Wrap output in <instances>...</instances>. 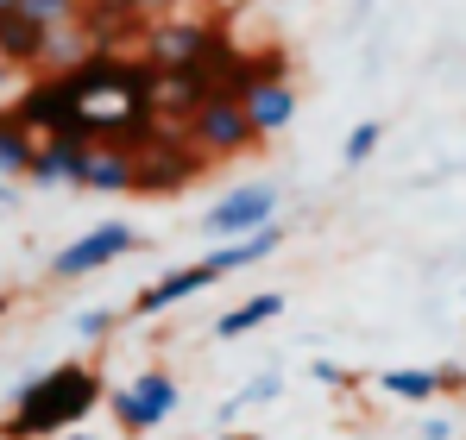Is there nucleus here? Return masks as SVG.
Wrapping results in <instances>:
<instances>
[{"mask_svg":"<svg viewBox=\"0 0 466 440\" xmlns=\"http://www.w3.org/2000/svg\"><path fill=\"white\" fill-rule=\"evenodd\" d=\"M0 101H13V64H0Z\"/></svg>","mask_w":466,"mask_h":440,"instance_id":"nucleus-25","label":"nucleus"},{"mask_svg":"<svg viewBox=\"0 0 466 440\" xmlns=\"http://www.w3.org/2000/svg\"><path fill=\"white\" fill-rule=\"evenodd\" d=\"M435 384H441V396H448V390H461V384H466V365H441V371H435Z\"/></svg>","mask_w":466,"mask_h":440,"instance_id":"nucleus-24","label":"nucleus"},{"mask_svg":"<svg viewBox=\"0 0 466 440\" xmlns=\"http://www.w3.org/2000/svg\"><path fill=\"white\" fill-rule=\"evenodd\" d=\"M101 403H107V415H114L120 435L139 440V435H152L157 422H170V409H177V377L152 365V371H139L127 390H107Z\"/></svg>","mask_w":466,"mask_h":440,"instance_id":"nucleus-5","label":"nucleus"},{"mask_svg":"<svg viewBox=\"0 0 466 440\" xmlns=\"http://www.w3.org/2000/svg\"><path fill=\"white\" fill-rule=\"evenodd\" d=\"M239 107H246L258 139H278L297 120V82L290 75H252V82H239Z\"/></svg>","mask_w":466,"mask_h":440,"instance_id":"nucleus-8","label":"nucleus"},{"mask_svg":"<svg viewBox=\"0 0 466 440\" xmlns=\"http://www.w3.org/2000/svg\"><path fill=\"white\" fill-rule=\"evenodd\" d=\"M133 245H139V226H127V220H101V226H88L82 239H70L64 252H51V284H82V277L120 265Z\"/></svg>","mask_w":466,"mask_h":440,"instance_id":"nucleus-4","label":"nucleus"},{"mask_svg":"<svg viewBox=\"0 0 466 440\" xmlns=\"http://www.w3.org/2000/svg\"><path fill=\"white\" fill-rule=\"evenodd\" d=\"M32 151H38V133H32V126H19V120L0 107V183H25Z\"/></svg>","mask_w":466,"mask_h":440,"instance_id":"nucleus-16","label":"nucleus"},{"mask_svg":"<svg viewBox=\"0 0 466 440\" xmlns=\"http://www.w3.org/2000/svg\"><path fill=\"white\" fill-rule=\"evenodd\" d=\"M6 208H13V183H0V215H6Z\"/></svg>","mask_w":466,"mask_h":440,"instance_id":"nucleus-26","label":"nucleus"},{"mask_svg":"<svg viewBox=\"0 0 466 440\" xmlns=\"http://www.w3.org/2000/svg\"><path fill=\"white\" fill-rule=\"evenodd\" d=\"M183 133H189V145L202 151V157H239V151L258 145V133H252V120L239 107V88H208L183 114Z\"/></svg>","mask_w":466,"mask_h":440,"instance_id":"nucleus-3","label":"nucleus"},{"mask_svg":"<svg viewBox=\"0 0 466 440\" xmlns=\"http://www.w3.org/2000/svg\"><path fill=\"white\" fill-rule=\"evenodd\" d=\"M278 245H284V226H278V220H265V226L239 233V239H221L208 258H215V271H221V277H233V271H252V265H265Z\"/></svg>","mask_w":466,"mask_h":440,"instance_id":"nucleus-13","label":"nucleus"},{"mask_svg":"<svg viewBox=\"0 0 466 440\" xmlns=\"http://www.w3.org/2000/svg\"><path fill=\"white\" fill-rule=\"evenodd\" d=\"M379 390L397 396V403H435V396H441L435 371H385V377H379Z\"/></svg>","mask_w":466,"mask_h":440,"instance_id":"nucleus-17","label":"nucleus"},{"mask_svg":"<svg viewBox=\"0 0 466 440\" xmlns=\"http://www.w3.org/2000/svg\"><path fill=\"white\" fill-rule=\"evenodd\" d=\"M202 170V151L196 145H170V151H133V189H146V195H157V189H183L189 176Z\"/></svg>","mask_w":466,"mask_h":440,"instance_id":"nucleus-11","label":"nucleus"},{"mask_svg":"<svg viewBox=\"0 0 466 440\" xmlns=\"http://www.w3.org/2000/svg\"><path fill=\"white\" fill-rule=\"evenodd\" d=\"M379 145H385V126H379V120H360V126H353V133L340 139V157H347V164L360 170V164H366V157H372Z\"/></svg>","mask_w":466,"mask_h":440,"instance_id":"nucleus-20","label":"nucleus"},{"mask_svg":"<svg viewBox=\"0 0 466 440\" xmlns=\"http://www.w3.org/2000/svg\"><path fill=\"white\" fill-rule=\"evenodd\" d=\"M221 440H258V435H221Z\"/></svg>","mask_w":466,"mask_h":440,"instance_id":"nucleus-28","label":"nucleus"},{"mask_svg":"<svg viewBox=\"0 0 466 440\" xmlns=\"http://www.w3.org/2000/svg\"><path fill=\"white\" fill-rule=\"evenodd\" d=\"M101 396H107L101 371L82 365V359H64V365H51V371H38V377L19 384L0 435L6 440H57L64 428H82L101 409Z\"/></svg>","mask_w":466,"mask_h":440,"instance_id":"nucleus-1","label":"nucleus"},{"mask_svg":"<svg viewBox=\"0 0 466 440\" xmlns=\"http://www.w3.org/2000/svg\"><path fill=\"white\" fill-rule=\"evenodd\" d=\"M221 284V271H215V258H196V265H177V271H164L157 284L133 295V315L146 321V315H164V308H177V302H189V295L215 290Z\"/></svg>","mask_w":466,"mask_h":440,"instance_id":"nucleus-9","label":"nucleus"},{"mask_svg":"<svg viewBox=\"0 0 466 440\" xmlns=\"http://www.w3.org/2000/svg\"><path fill=\"white\" fill-rule=\"evenodd\" d=\"M0 6H13V0H0Z\"/></svg>","mask_w":466,"mask_h":440,"instance_id":"nucleus-29","label":"nucleus"},{"mask_svg":"<svg viewBox=\"0 0 466 440\" xmlns=\"http://www.w3.org/2000/svg\"><path fill=\"white\" fill-rule=\"evenodd\" d=\"M57 440H101V435H82V428H64Z\"/></svg>","mask_w":466,"mask_h":440,"instance_id":"nucleus-27","label":"nucleus"},{"mask_svg":"<svg viewBox=\"0 0 466 440\" xmlns=\"http://www.w3.org/2000/svg\"><path fill=\"white\" fill-rule=\"evenodd\" d=\"M0 64H13V70L51 64V25L25 19L19 6H0Z\"/></svg>","mask_w":466,"mask_h":440,"instance_id":"nucleus-12","label":"nucleus"},{"mask_svg":"<svg viewBox=\"0 0 466 440\" xmlns=\"http://www.w3.org/2000/svg\"><path fill=\"white\" fill-rule=\"evenodd\" d=\"M278 390H284V377H278V371H265V377H252L246 390H233L228 403H221V422H233L239 409H258V403H271Z\"/></svg>","mask_w":466,"mask_h":440,"instance_id":"nucleus-18","label":"nucleus"},{"mask_svg":"<svg viewBox=\"0 0 466 440\" xmlns=\"http://www.w3.org/2000/svg\"><path fill=\"white\" fill-rule=\"evenodd\" d=\"M215 32L202 25V19H177V25H157L152 38H146V64H152L157 75H183V70H196L202 75V64L215 57ZM208 82V75H202Z\"/></svg>","mask_w":466,"mask_h":440,"instance_id":"nucleus-6","label":"nucleus"},{"mask_svg":"<svg viewBox=\"0 0 466 440\" xmlns=\"http://www.w3.org/2000/svg\"><path fill=\"white\" fill-rule=\"evenodd\" d=\"M422 440H454V422H448V415H429V422H422Z\"/></svg>","mask_w":466,"mask_h":440,"instance_id":"nucleus-23","label":"nucleus"},{"mask_svg":"<svg viewBox=\"0 0 466 440\" xmlns=\"http://www.w3.org/2000/svg\"><path fill=\"white\" fill-rule=\"evenodd\" d=\"M265 220H278V195L258 183V189H233L228 202H215V208L202 215V233H208V239H239V233H252V226H265Z\"/></svg>","mask_w":466,"mask_h":440,"instance_id":"nucleus-10","label":"nucleus"},{"mask_svg":"<svg viewBox=\"0 0 466 440\" xmlns=\"http://www.w3.org/2000/svg\"><path fill=\"white\" fill-rule=\"evenodd\" d=\"M76 189H95V195H120L133 189V145H114V139H95L88 164H82Z\"/></svg>","mask_w":466,"mask_h":440,"instance_id":"nucleus-14","label":"nucleus"},{"mask_svg":"<svg viewBox=\"0 0 466 440\" xmlns=\"http://www.w3.org/2000/svg\"><path fill=\"white\" fill-rule=\"evenodd\" d=\"M284 315V295L278 290H258L246 295L239 308H228V315H215V340H239V334H258L265 321H278Z\"/></svg>","mask_w":466,"mask_h":440,"instance_id":"nucleus-15","label":"nucleus"},{"mask_svg":"<svg viewBox=\"0 0 466 440\" xmlns=\"http://www.w3.org/2000/svg\"><path fill=\"white\" fill-rule=\"evenodd\" d=\"M25 19H38V25H51V32H64V25H76V6L82 0H13Z\"/></svg>","mask_w":466,"mask_h":440,"instance_id":"nucleus-19","label":"nucleus"},{"mask_svg":"<svg viewBox=\"0 0 466 440\" xmlns=\"http://www.w3.org/2000/svg\"><path fill=\"white\" fill-rule=\"evenodd\" d=\"M88 151H95V139H82V133H45L32 164H25V183L32 189H76Z\"/></svg>","mask_w":466,"mask_h":440,"instance_id":"nucleus-7","label":"nucleus"},{"mask_svg":"<svg viewBox=\"0 0 466 440\" xmlns=\"http://www.w3.org/2000/svg\"><path fill=\"white\" fill-rule=\"evenodd\" d=\"M309 377H315V384H328V390H353V384H360L353 371H340L334 359H315V365H309Z\"/></svg>","mask_w":466,"mask_h":440,"instance_id":"nucleus-22","label":"nucleus"},{"mask_svg":"<svg viewBox=\"0 0 466 440\" xmlns=\"http://www.w3.org/2000/svg\"><path fill=\"white\" fill-rule=\"evenodd\" d=\"M6 114H13L19 126H32L38 139H45V133H82V139H88V95H82L70 75H38V82H25V88H13Z\"/></svg>","mask_w":466,"mask_h":440,"instance_id":"nucleus-2","label":"nucleus"},{"mask_svg":"<svg viewBox=\"0 0 466 440\" xmlns=\"http://www.w3.org/2000/svg\"><path fill=\"white\" fill-rule=\"evenodd\" d=\"M114 327H120L114 308H82V315H76V334L88 340V346H95V340H114Z\"/></svg>","mask_w":466,"mask_h":440,"instance_id":"nucleus-21","label":"nucleus"}]
</instances>
